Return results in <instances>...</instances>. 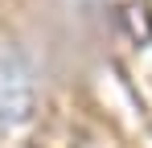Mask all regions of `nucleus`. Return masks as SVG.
Here are the masks:
<instances>
[{
  "label": "nucleus",
  "instance_id": "1",
  "mask_svg": "<svg viewBox=\"0 0 152 148\" xmlns=\"http://www.w3.org/2000/svg\"><path fill=\"white\" fill-rule=\"evenodd\" d=\"M37 111V86L33 70L21 53H0V127L17 132Z\"/></svg>",
  "mask_w": 152,
  "mask_h": 148
}]
</instances>
